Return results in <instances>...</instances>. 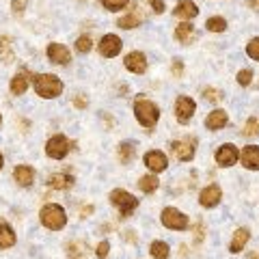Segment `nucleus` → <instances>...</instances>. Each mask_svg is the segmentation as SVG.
Returning <instances> with one entry per match:
<instances>
[{
  "label": "nucleus",
  "mask_w": 259,
  "mask_h": 259,
  "mask_svg": "<svg viewBox=\"0 0 259 259\" xmlns=\"http://www.w3.org/2000/svg\"><path fill=\"white\" fill-rule=\"evenodd\" d=\"M134 115H136V119L141 121V125H145V127H153L158 123V119H160V110H158V106L153 102H149V100H136L134 102Z\"/></svg>",
  "instance_id": "f257e3e1"
},
{
  "label": "nucleus",
  "mask_w": 259,
  "mask_h": 259,
  "mask_svg": "<svg viewBox=\"0 0 259 259\" xmlns=\"http://www.w3.org/2000/svg\"><path fill=\"white\" fill-rule=\"evenodd\" d=\"M35 91H37V95L46 97V100H52V97L61 95L63 82L52 74H39V76H35Z\"/></svg>",
  "instance_id": "f03ea898"
},
{
  "label": "nucleus",
  "mask_w": 259,
  "mask_h": 259,
  "mask_svg": "<svg viewBox=\"0 0 259 259\" xmlns=\"http://www.w3.org/2000/svg\"><path fill=\"white\" fill-rule=\"evenodd\" d=\"M41 223L48 227V229H52V231H56V229H63L65 227V223H67V216H65V209L61 207V205H56V203H50V205H46L44 209H41Z\"/></svg>",
  "instance_id": "7ed1b4c3"
},
{
  "label": "nucleus",
  "mask_w": 259,
  "mask_h": 259,
  "mask_svg": "<svg viewBox=\"0 0 259 259\" xmlns=\"http://www.w3.org/2000/svg\"><path fill=\"white\" fill-rule=\"evenodd\" d=\"M110 201L115 203L117 207H119V212H121V216H130L136 209V205H139V199H134L130 192H125V190H112L110 192Z\"/></svg>",
  "instance_id": "20e7f679"
},
{
  "label": "nucleus",
  "mask_w": 259,
  "mask_h": 259,
  "mask_svg": "<svg viewBox=\"0 0 259 259\" xmlns=\"http://www.w3.org/2000/svg\"><path fill=\"white\" fill-rule=\"evenodd\" d=\"M162 225L173 231H184L186 227H188V216L182 214L180 209H175V207H164L162 209Z\"/></svg>",
  "instance_id": "39448f33"
},
{
  "label": "nucleus",
  "mask_w": 259,
  "mask_h": 259,
  "mask_svg": "<svg viewBox=\"0 0 259 259\" xmlns=\"http://www.w3.org/2000/svg\"><path fill=\"white\" fill-rule=\"evenodd\" d=\"M69 141L65 139V136H52L50 141H48V145H46V153L50 158H54V160H61V158H65L69 153Z\"/></svg>",
  "instance_id": "423d86ee"
},
{
  "label": "nucleus",
  "mask_w": 259,
  "mask_h": 259,
  "mask_svg": "<svg viewBox=\"0 0 259 259\" xmlns=\"http://www.w3.org/2000/svg\"><path fill=\"white\" fill-rule=\"evenodd\" d=\"M175 112H177V119L182 121V123H186V121H190L192 115H194V102L190 100V97H177L175 102Z\"/></svg>",
  "instance_id": "0eeeda50"
},
{
  "label": "nucleus",
  "mask_w": 259,
  "mask_h": 259,
  "mask_svg": "<svg viewBox=\"0 0 259 259\" xmlns=\"http://www.w3.org/2000/svg\"><path fill=\"white\" fill-rule=\"evenodd\" d=\"M100 52L102 56H106V59H112V56H117L121 52V39L117 35H106L102 37L100 41Z\"/></svg>",
  "instance_id": "6e6552de"
},
{
  "label": "nucleus",
  "mask_w": 259,
  "mask_h": 259,
  "mask_svg": "<svg viewBox=\"0 0 259 259\" xmlns=\"http://www.w3.org/2000/svg\"><path fill=\"white\" fill-rule=\"evenodd\" d=\"M236 160H238V147L236 145L227 143L216 151V162L221 166H231V164H236Z\"/></svg>",
  "instance_id": "1a4fd4ad"
},
{
  "label": "nucleus",
  "mask_w": 259,
  "mask_h": 259,
  "mask_svg": "<svg viewBox=\"0 0 259 259\" xmlns=\"http://www.w3.org/2000/svg\"><path fill=\"white\" fill-rule=\"evenodd\" d=\"M221 197H223L221 188L212 184V186H207V188L201 190V194H199V203L203 205V207H214V205H218Z\"/></svg>",
  "instance_id": "9d476101"
},
{
  "label": "nucleus",
  "mask_w": 259,
  "mask_h": 259,
  "mask_svg": "<svg viewBox=\"0 0 259 259\" xmlns=\"http://www.w3.org/2000/svg\"><path fill=\"white\" fill-rule=\"evenodd\" d=\"M48 59L56 65H67L71 61V54L63 44H50V48H48Z\"/></svg>",
  "instance_id": "9b49d317"
},
{
  "label": "nucleus",
  "mask_w": 259,
  "mask_h": 259,
  "mask_svg": "<svg viewBox=\"0 0 259 259\" xmlns=\"http://www.w3.org/2000/svg\"><path fill=\"white\" fill-rule=\"evenodd\" d=\"M145 164H147L153 173H160V171H164V168L168 166V160L166 156L162 151H149V153H145Z\"/></svg>",
  "instance_id": "f8f14e48"
},
{
  "label": "nucleus",
  "mask_w": 259,
  "mask_h": 259,
  "mask_svg": "<svg viewBox=\"0 0 259 259\" xmlns=\"http://www.w3.org/2000/svg\"><path fill=\"white\" fill-rule=\"evenodd\" d=\"M125 67L130 71H134V74H143L147 69V59H145L143 52H130L125 56Z\"/></svg>",
  "instance_id": "ddd939ff"
},
{
  "label": "nucleus",
  "mask_w": 259,
  "mask_h": 259,
  "mask_svg": "<svg viewBox=\"0 0 259 259\" xmlns=\"http://www.w3.org/2000/svg\"><path fill=\"white\" fill-rule=\"evenodd\" d=\"M242 164L250 171H259V147L248 145V147L242 149Z\"/></svg>",
  "instance_id": "4468645a"
},
{
  "label": "nucleus",
  "mask_w": 259,
  "mask_h": 259,
  "mask_svg": "<svg viewBox=\"0 0 259 259\" xmlns=\"http://www.w3.org/2000/svg\"><path fill=\"white\" fill-rule=\"evenodd\" d=\"M173 153L177 160L182 162H190L194 158V147L188 143V141H175L173 143Z\"/></svg>",
  "instance_id": "2eb2a0df"
},
{
  "label": "nucleus",
  "mask_w": 259,
  "mask_h": 259,
  "mask_svg": "<svg viewBox=\"0 0 259 259\" xmlns=\"http://www.w3.org/2000/svg\"><path fill=\"white\" fill-rule=\"evenodd\" d=\"M175 15L182 20H192L199 15V9L192 0H182V3H177V7H175Z\"/></svg>",
  "instance_id": "dca6fc26"
},
{
  "label": "nucleus",
  "mask_w": 259,
  "mask_h": 259,
  "mask_svg": "<svg viewBox=\"0 0 259 259\" xmlns=\"http://www.w3.org/2000/svg\"><path fill=\"white\" fill-rule=\"evenodd\" d=\"M227 112L225 110H214V112H209L207 119H205V125L207 130H223L227 125Z\"/></svg>",
  "instance_id": "f3484780"
},
{
  "label": "nucleus",
  "mask_w": 259,
  "mask_h": 259,
  "mask_svg": "<svg viewBox=\"0 0 259 259\" xmlns=\"http://www.w3.org/2000/svg\"><path fill=\"white\" fill-rule=\"evenodd\" d=\"M175 37L180 39L182 44H190V41H194V39H197V32H194L192 24L182 22L180 26H177V30H175Z\"/></svg>",
  "instance_id": "a211bd4d"
},
{
  "label": "nucleus",
  "mask_w": 259,
  "mask_h": 259,
  "mask_svg": "<svg viewBox=\"0 0 259 259\" xmlns=\"http://www.w3.org/2000/svg\"><path fill=\"white\" fill-rule=\"evenodd\" d=\"M13 177H15V182H18L20 186H30L32 182H35V171H32L30 166H18L15 168V173H13Z\"/></svg>",
  "instance_id": "6ab92c4d"
},
{
  "label": "nucleus",
  "mask_w": 259,
  "mask_h": 259,
  "mask_svg": "<svg viewBox=\"0 0 259 259\" xmlns=\"http://www.w3.org/2000/svg\"><path fill=\"white\" fill-rule=\"evenodd\" d=\"M248 238H250V233L246 229H238L236 233H233V238H231L229 250H231V253H240V250L244 248V244L248 242Z\"/></svg>",
  "instance_id": "aec40b11"
},
{
  "label": "nucleus",
  "mask_w": 259,
  "mask_h": 259,
  "mask_svg": "<svg viewBox=\"0 0 259 259\" xmlns=\"http://www.w3.org/2000/svg\"><path fill=\"white\" fill-rule=\"evenodd\" d=\"M50 186H52V188H56V190H67V188H71V186H74V177H71V175L54 173V175L50 177Z\"/></svg>",
  "instance_id": "412c9836"
},
{
  "label": "nucleus",
  "mask_w": 259,
  "mask_h": 259,
  "mask_svg": "<svg viewBox=\"0 0 259 259\" xmlns=\"http://www.w3.org/2000/svg\"><path fill=\"white\" fill-rule=\"evenodd\" d=\"M15 244V233L9 225H0V248H11Z\"/></svg>",
  "instance_id": "4be33fe9"
},
{
  "label": "nucleus",
  "mask_w": 259,
  "mask_h": 259,
  "mask_svg": "<svg viewBox=\"0 0 259 259\" xmlns=\"http://www.w3.org/2000/svg\"><path fill=\"white\" fill-rule=\"evenodd\" d=\"M26 89H28V74L20 71V74L11 80V91L15 95H22V93H26Z\"/></svg>",
  "instance_id": "5701e85b"
},
{
  "label": "nucleus",
  "mask_w": 259,
  "mask_h": 259,
  "mask_svg": "<svg viewBox=\"0 0 259 259\" xmlns=\"http://www.w3.org/2000/svg\"><path fill=\"white\" fill-rule=\"evenodd\" d=\"M139 186H141V190H143V192L151 194V192H156V190H158L160 182H158V177H153V175H143V177H141V182H139Z\"/></svg>",
  "instance_id": "b1692460"
},
{
  "label": "nucleus",
  "mask_w": 259,
  "mask_h": 259,
  "mask_svg": "<svg viewBox=\"0 0 259 259\" xmlns=\"http://www.w3.org/2000/svg\"><path fill=\"white\" fill-rule=\"evenodd\" d=\"M151 257L153 259H166L168 257V244L162 240L151 242Z\"/></svg>",
  "instance_id": "393cba45"
},
{
  "label": "nucleus",
  "mask_w": 259,
  "mask_h": 259,
  "mask_svg": "<svg viewBox=\"0 0 259 259\" xmlns=\"http://www.w3.org/2000/svg\"><path fill=\"white\" fill-rule=\"evenodd\" d=\"M141 24V18L136 13H127V15H123V18L119 20V26L121 28H136Z\"/></svg>",
  "instance_id": "a878e982"
},
{
  "label": "nucleus",
  "mask_w": 259,
  "mask_h": 259,
  "mask_svg": "<svg viewBox=\"0 0 259 259\" xmlns=\"http://www.w3.org/2000/svg\"><path fill=\"white\" fill-rule=\"evenodd\" d=\"M205 26H207V30H212V32H223L227 28V20L225 18H209Z\"/></svg>",
  "instance_id": "bb28decb"
},
{
  "label": "nucleus",
  "mask_w": 259,
  "mask_h": 259,
  "mask_svg": "<svg viewBox=\"0 0 259 259\" xmlns=\"http://www.w3.org/2000/svg\"><path fill=\"white\" fill-rule=\"evenodd\" d=\"M91 48H93V39H91V37H87V35L78 37V41H76V50H78V52L87 54L89 50H91Z\"/></svg>",
  "instance_id": "cd10ccee"
},
{
  "label": "nucleus",
  "mask_w": 259,
  "mask_h": 259,
  "mask_svg": "<svg viewBox=\"0 0 259 259\" xmlns=\"http://www.w3.org/2000/svg\"><path fill=\"white\" fill-rule=\"evenodd\" d=\"M246 54H248L253 61H259V37H255V39H250V41H248Z\"/></svg>",
  "instance_id": "c85d7f7f"
},
{
  "label": "nucleus",
  "mask_w": 259,
  "mask_h": 259,
  "mask_svg": "<svg viewBox=\"0 0 259 259\" xmlns=\"http://www.w3.org/2000/svg\"><path fill=\"white\" fill-rule=\"evenodd\" d=\"M130 0H102V5L106 7V9L110 11H119V9H123V7H127Z\"/></svg>",
  "instance_id": "c756f323"
},
{
  "label": "nucleus",
  "mask_w": 259,
  "mask_h": 259,
  "mask_svg": "<svg viewBox=\"0 0 259 259\" xmlns=\"http://www.w3.org/2000/svg\"><path fill=\"white\" fill-rule=\"evenodd\" d=\"M244 134H246V136H257V134H259V123H257V119H248V121H246Z\"/></svg>",
  "instance_id": "7c9ffc66"
},
{
  "label": "nucleus",
  "mask_w": 259,
  "mask_h": 259,
  "mask_svg": "<svg viewBox=\"0 0 259 259\" xmlns=\"http://www.w3.org/2000/svg\"><path fill=\"white\" fill-rule=\"evenodd\" d=\"M250 80H253V71H250V69H242V71H238V82H240L242 87H248V84H250Z\"/></svg>",
  "instance_id": "2f4dec72"
},
{
  "label": "nucleus",
  "mask_w": 259,
  "mask_h": 259,
  "mask_svg": "<svg viewBox=\"0 0 259 259\" xmlns=\"http://www.w3.org/2000/svg\"><path fill=\"white\" fill-rule=\"evenodd\" d=\"M121 158H123V162L134 158V147H132V145H127V143L121 145Z\"/></svg>",
  "instance_id": "473e14b6"
},
{
  "label": "nucleus",
  "mask_w": 259,
  "mask_h": 259,
  "mask_svg": "<svg viewBox=\"0 0 259 259\" xmlns=\"http://www.w3.org/2000/svg\"><path fill=\"white\" fill-rule=\"evenodd\" d=\"M108 250H110L108 242H100V246H97V257H100V259H104V257L108 255Z\"/></svg>",
  "instance_id": "72a5a7b5"
},
{
  "label": "nucleus",
  "mask_w": 259,
  "mask_h": 259,
  "mask_svg": "<svg viewBox=\"0 0 259 259\" xmlns=\"http://www.w3.org/2000/svg\"><path fill=\"white\" fill-rule=\"evenodd\" d=\"M149 5H151V9L156 11V13L164 11V3H162V0H149Z\"/></svg>",
  "instance_id": "f704fd0d"
},
{
  "label": "nucleus",
  "mask_w": 259,
  "mask_h": 259,
  "mask_svg": "<svg viewBox=\"0 0 259 259\" xmlns=\"http://www.w3.org/2000/svg\"><path fill=\"white\" fill-rule=\"evenodd\" d=\"M28 5V0H13V11L15 13H22V7Z\"/></svg>",
  "instance_id": "c9c22d12"
},
{
  "label": "nucleus",
  "mask_w": 259,
  "mask_h": 259,
  "mask_svg": "<svg viewBox=\"0 0 259 259\" xmlns=\"http://www.w3.org/2000/svg\"><path fill=\"white\" fill-rule=\"evenodd\" d=\"M205 93H207L205 97H207V100H209V102H214V100H218V97H221V95H218V93H214V91H212V89H207V91H205Z\"/></svg>",
  "instance_id": "e433bc0d"
},
{
  "label": "nucleus",
  "mask_w": 259,
  "mask_h": 259,
  "mask_svg": "<svg viewBox=\"0 0 259 259\" xmlns=\"http://www.w3.org/2000/svg\"><path fill=\"white\" fill-rule=\"evenodd\" d=\"M250 9H255L259 13V0H250Z\"/></svg>",
  "instance_id": "4c0bfd02"
},
{
  "label": "nucleus",
  "mask_w": 259,
  "mask_h": 259,
  "mask_svg": "<svg viewBox=\"0 0 259 259\" xmlns=\"http://www.w3.org/2000/svg\"><path fill=\"white\" fill-rule=\"evenodd\" d=\"M74 104H76V106H80V108H84V106H87V102H84V100H78V97L74 100Z\"/></svg>",
  "instance_id": "58836bf2"
},
{
  "label": "nucleus",
  "mask_w": 259,
  "mask_h": 259,
  "mask_svg": "<svg viewBox=\"0 0 259 259\" xmlns=\"http://www.w3.org/2000/svg\"><path fill=\"white\" fill-rule=\"evenodd\" d=\"M0 168H3V153H0Z\"/></svg>",
  "instance_id": "ea45409f"
},
{
  "label": "nucleus",
  "mask_w": 259,
  "mask_h": 259,
  "mask_svg": "<svg viewBox=\"0 0 259 259\" xmlns=\"http://www.w3.org/2000/svg\"><path fill=\"white\" fill-rule=\"evenodd\" d=\"M0 121H3V117H0Z\"/></svg>",
  "instance_id": "a19ab883"
}]
</instances>
